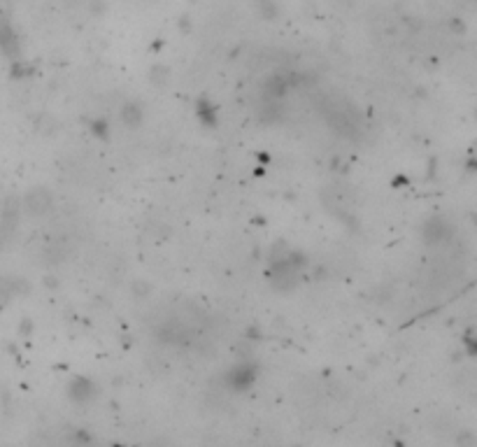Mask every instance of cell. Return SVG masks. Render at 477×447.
Listing matches in <instances>:
<instances>
[{
    "label": "cell",
    "mask_w": 477,
    "mask_h": 447,
    "mask_svg": "<svg viewBox=\"0 0 477 447\" xmlns=\"http://www.w3.org/2000/svg\"><path fill=\"white\" fill-rule=\"evenodd\" d=\"M26 208H28V213H33V215L47 213V210L51 208V193L45 191V189L31 191V193H28V198H26Z\"/></svg>",
    "instance_id": "cell-1"
},
{
    "label": "cell",
    "mask_w": 477,
    "mask_h": 447,
    "mask_svg": "<svg viewBox=\"0 0 477 447\" xmlns=\"http://www.w3.org/2000/svg\"><path fill=\"white\" fill-rule=\"evenodd\" d=\"M140 112H138V108H133V105H128L126 110H121V119L126 121V123H131V126H135V123H138V119H140Z\"/></svg>",
    "instance_id": "cell-2"
}]
</instances>
